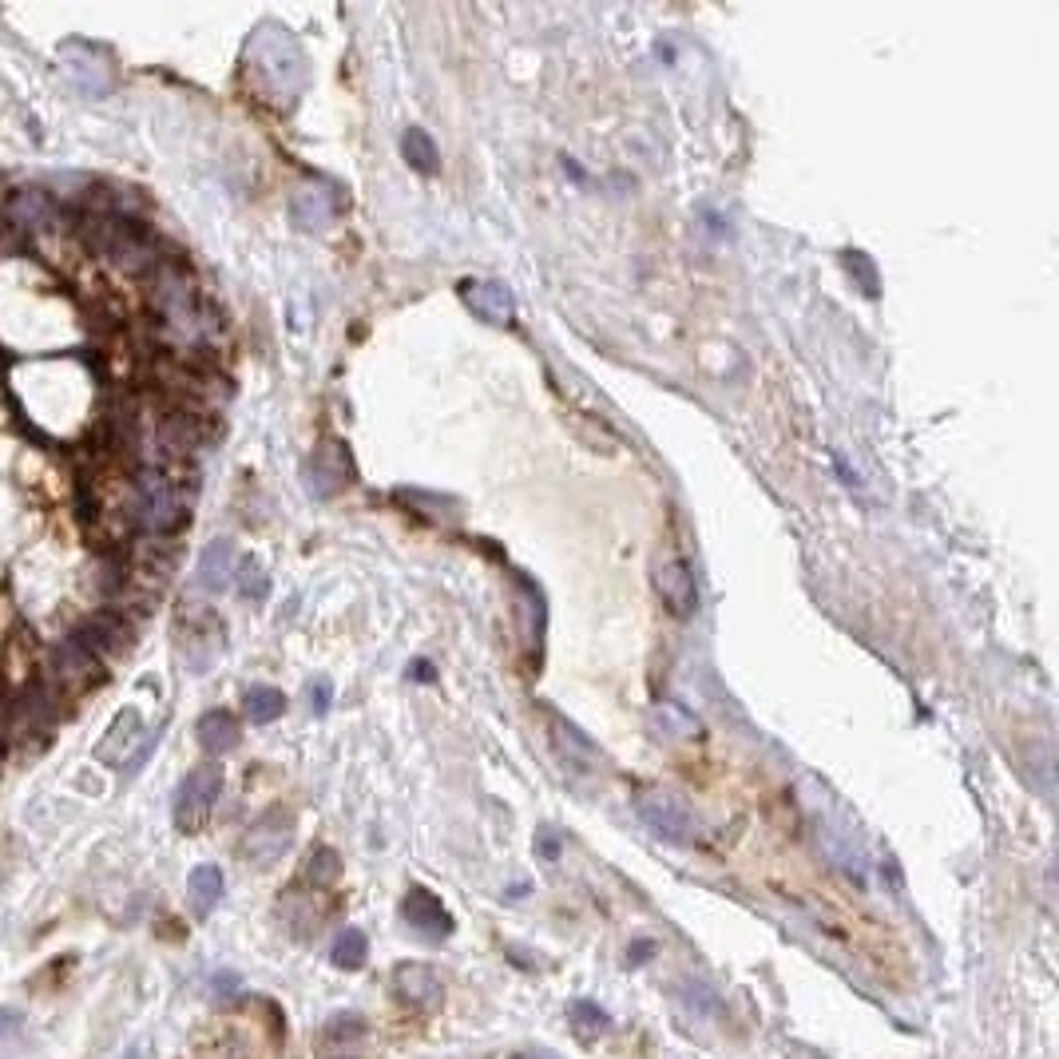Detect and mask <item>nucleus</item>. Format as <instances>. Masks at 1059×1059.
Instances as JSON below:
<instances>
[{
	"instance_id": "nucleus-29",
	"label": "nucleus",
	"mask_w": 1059,
	"mask_h": 1059,
	"mask_svg": "<svg viewBox=\"0 0 1059 1059\" xmlns=\"http://www.w3.org/2000/svg\"><path fill=\"white\" fill-rule=\"evenodd\" d=\"M517 1059H560V1056H552V1051H520Z\"/></svg>"
},
{
	"instance_id": "nucleus-9",
	"label": "nucleus",
	"mask_w": 1059,
	"mask_h": 1059,
	"mask_svg": "<svg viewBox=\"0 0 1059 1059\" xmlns=\"http://www.w3.org/2000/svg\"><path fill=\"white\" fill-rule=\"evenodd\" d=\"M56 223H63V207L52 190H45V187L17 190V195L9 199V207H4V227L48 231V227H56Z\"/></svg>"
},
{
	"instance_id": "nucleus-16",
	"label": "nucleus",
	"mask_w": 1059,
	"mask_h": 1059,
	"mask_svg": "<svg viewBox=\"0 0 1059 1059\" xmlns=\"http://www.w3.org/2000/svg\"><path fill=\"white\" fill-rule=\"evenodd\" d=\"M195 738H199V746L207 754H215V758H223V754H231L238 746V723L231 710H207V715L195 723Z\"/></svg>"
},
{
	"instance_id": "nucleus-22",
	"label": "nucleus",
	"mask_w": 1059,
	"mask_h": 1059,
	"mask_svg": "<svg viewBox=\"0 0 1059 1059\" xmlns=\"http://www.w3.org/2000/svg\"><path fill=\"white\" fill-rule=\"evenodd\" d=\"M337 877H342V857L334 850H326V845H317L306 861V881L314 889H330Z\"/></svg>"
},
{
	"instance_id": "nucleus-10",
	"label": "nucleus",
	"mask_w": 1059,
	"mask_h": 1059,
	"mask_svg": "<svg viewBox=\"0 0 1059 1059\" xmlns=\"http://www.w3.org/2000/svg\"><path fill=\"white\" fill-rule=\"evenodd\" d=\"M655 591H659L663 607H667L670 616H695L698 607V588H695V576H690V568L683 560H663L659 568H655Z\"/></svg>"
},
{
	"instance_id": "nucleus-24",
	"label": "nucleus",
	"mask_w": 1059,
	"mask_h": 1059,
	"mask_svg": "<svg viewBox=\"0 0 1059 1059\" xmlns=\"http://www.w3.org/2000/svg\"><path fill=\"white\" fill-rule=\"evenodd\" d=\"M568 1016L571 1023H576V1036H580V1040H591V1036H599L607 1028V1012L591 1004V1000H576V1004L568 1008Z\"/></svg>"
},
{
	"instance_id": "nucleus-15",
	"label": "nucleus",
	"mask_w": 1059,
	"mask_h": 1059,
	"mask_svg": "<svg viewBox=\"0 0 1059 1059\" xmlns=\"http://www.w3.org/2000/svg\"><path fill=\"white\" fill-rule=\"evenodd\" d=\"M231 580H235V548H231V540H210L199 556L195 584L203 591H223Z\"/></svg>"
},
{
	"instance_id": "nucleus-19",
	"label": "nucleus",
	"mask_w": 1059,
	"mask_h": 1059,
	"mask_svg": "<svg viewBox=\"0 0 1059 1059\" xmlns=\"http://www.w3.org/2000/svg\"><path fill=\"white\" fill-rule=\"evenodd\" d=\"M401 155L409 159V167L421 175H437L441 171V151H437L433 136H429L425 127H409L405 136H401Z\"/></svg>"
},
{
	"instance_id": "nucleus-6",
	"label": "nucleus",
	"mask_w": 1059,
	"mask_h": 1059,
	"mask_svg": "<svg viewBox=\"0 0 1059 1059\" xmlns=\"http://www.w3.org/2000/svg\"><path fill=\"white\" fill-rule=\"evenodd\" d=\"M635 810H639L647 830H651L655 837H663V842L687 845L690 833H695V817H690V810L683 806L675 794H667V790H647V794H639Z\"/></svg>"
},
{
	"instance_id": "nucleus-21",
	"label": "nucleus",
	"mask_w": 1059,
	"mask_h": 1059,
	"mask_svg": "<svg viewBox=\"0 0 1059 1059\" xmlns=\"http://www.w3.org/2000/svg\"><path fill=\"white\" fill-rule=\"evenodd\" d=\"M330 960L337 969H362L365 964V937L362 929H342L330 944Z\"/></svg>"
},
{
	"instance_id": "nucleus-8",
	"label": "nucleus",
	"mask_w": 1059,
	"mask_h": 1059,
	"mask_svg": "<svg viewBox=\"0 0 1059 1059\" xmlns=\"http://www.w3.org/2000/svg\"><path fill=\"white\" fill-rule=\"evenodd\" d=\"M457 298L464 302V310H469L472 317H480V322H489V326L497 330H508L517 322V302H512V294H508L500 282L461 278L457 282Z\"/></svg>"
},
{
	"instance_id": "nucleus-3",
	"label": "nucleus",
	"mask_w": 1059,
	"mask_h": 1059,
	"mask_svg": "<svg viewBox=\"0 0 1059 1059\" xmlns=\"http://www.w3.org/2000/svg\"><path fill=\"white\" fill-rule=\"evenodd\" d=\"M218 794H223V766L218 762H203V766H195L187 774V778L179 782V790H175V825H179L183 833H199L203 825H207L210 810H215Z\"/></svg>"
},
{
	"instance_id": "nucleus-17",
	"label": "nucleus",
	"mask_w": 1059,
	"mask_h": 1059,
	"mask_svg": "<svg viewBox=\"0 0 1059 1059\" xmlns=\"http://www.w3.org/2000/svg\"><path fill=\"white\" fill-rule=\"evenodd\" d=\"M223 889H227V881H223V870H218V865H195V870H190V877H187L190 913H195V916L215 913V905L223 901Z\"/></svg>"
},
{
	"instance_id": "nucleus-5",
	"label": "nucleus",
	"mask_w": 1059,
	"mask_h": 1059,
	"mask_svg": "<svg viewBox=\"0 0 1059 1059\" xmlns=\"http://www.w3.org/2000/svg\"><path fill=\"white\" fill-rule=\"evenodd\" d=\"M60 72L63 80L72 84L80 96H88V100H104L111 88H116V76H111V63L108 56L100 52V48L84 45V40H68L60 52Z\"/></svg>"
},
{
	"instance_id": "nucleus-2",
	"label": "nucleus",
	"mask_w": 1059,
	"mask_h": 1059,
	"mask_svg": "<svg viewBox=\"0 0 1059 1059\" xmlns=\"http://www.w3.org/2000/svg\"><path fill=\"white\" fill-rule=\"evenodd\" d=\"M190 497L195 484L171 477L167 469H144L136 477V508H131L139 532L175 536L190 520Z\"/></svg>"
},
{
	"instance_id": "nucleus-1",
	"label": "nucleus",
	"mask_w": 1059,
	"mask_h": 1059,
	"mask_svg": "<svg viewBox=\"0 0 1059 1059\" xmlns=\"http://www.w3.org/2000/svg\"><path fill=\"white\" fill-rule=\"evenodd\" d=\"M246 72L254 88L263 91V100H271L274 108H291L306 84V56L286 28L263 24L246 48Z\"/></svg>"
},
{
	"instance_id": "nucleus-30",
	"label": "nucleus",
	"mask_w": 1059,
	"mask_h": 1059,
	"mask_svg": "<svg viewBox=\"0 0 1059 1059\" xmlns=\"http://www.w3.org/2000/svg\"><path fill=\"white\" fill-rule=\"evenodd\" d=\"M317 710H326V683H317Z\"/></svg>"
},
{
	"instance_id": "nucleus-28",
	"label": "nucleus",
	"mask_w": 1059,
	"mask_h": 1059,
	"mask_svg": "<svg viewBox=\"0 0 1059 1059\" xmlns=\"http://www.w3.org/2000/svg\"><path fill=\"white\" fill-rule=\"evenodd\" d=\"M651 952H655V944H651V941H647V944H644V941L631 944V960H635V964H639V957H651Z\"/></svg>"
},
{
	"instance_id": "nucleus-14",
	"label": "nucleus",
	"mask_w": 1059,
	"mask_h": 1059,
	"mask_svg": "<svg viewBox=\"0 0 1059 1059\" xmlns=\"http://www.w3.org/2000/svg\"><path fill=\"white\" fill-rule=\"evenodd\" d=\"M365 1036H370V1028H365L362 1016L342 1012V1016H334V1020H326V1028H322V1036H317V1056L322 1059H353L357 1056V1048L365 1043Z\"/></svg>"
},
{
	"instance_id": "nucleus-12",
	"label": "nucleus",
	"mask_w": 1059,
	"mask_h": 1059,
	"mask_svg": "<svg viewBox=\"0 0 1059 1059\" xmlns=\"http://www.w3.org/2000/svg\"><path fill=\"white\" fill-rule=\"evenodd\" d=\"M310 477H314L317 497H334L345 484H353V457L342 441H326L310 461Z\"/></svg>"
},
{
	"instance_id": "nucleus-23",
	"label": "nucleus",
	"mask_w": 1059,
	"mask_h": 1059,
	"mask_svg": "<svg viewBox=\"0 0 1059 1059\" xmlns=\"http://www.w3.org/2000/svg\"><path fill=\"white\" fill-rule=\"evenodd\" d=\"M235 584L246 599H266V591H271V576H266L263 563L254 560V556H246V560L235 568Z\"/></svg>"
},
{
	"instance_id": "nucleus-25",
	"label": "nucleus",
	"mask_w": 1059,
	"mask_h": 1059,
	"mask_svg": "<svg viewBox=\"0 0 1059 1059\" xmlns=\"http://www.w3.org/2000/svg\"><path fill=\"white\" fill-rule=\"evenodd\" d=\"M842 263L850 266V271L861 278V291H865V294H877V274H873V263H865V258H861L857 251H845V254H842Z\"/></svg>"
},
{
	"instance_id": "nucleus-4",
	"label": "nucleus",
	"mask_w": 1059,
	"mask_h": 1059,
	"mask_svg": "<svg viewBox=\"0 0 1059 1059\" xmlns=\"http://www.w3.org/2000/svg\"><path fill=\"white\" fill-rule=\"evenodd\" d=\"M139 730H144L139 710L136 706H124V710L111 718V726L100 738V746H96V758H100L104 766H124L127 774H136V769L147 762V754L155 751V743H159V734H151V738L139 746Z\"/></svg>"
},
{
	"instance_id": "nucleus-20",
	"label": "nucleus",
	"mask_w": 1059,
	"mask_h": 1059,
	"mask_svg": "<svg viewBox=\"0 0 1059 1059\" xmlns=\"http://www.w3.org/2000/svg\"><path fill=\"white\" fill-rule=\"evenodd\" d=\"M286 715V695L278 687H251L246 690V718L254 726H266Z\"/></svg>"
},
{
	"instance_id": "nucleus-27",
	"label": "nucleus",
	"mask_w": 1059,
	"mask_h": 1059,
	"mask_svg": "<svg viewBox=\"0 0 1059 1059\" xmlns=\"http://www.w3.org/2000/svg\"><path fill=\"white\" fill-rule=\"evenodd\" d=\"M20 1020H24V1016H20L17 1008H0V1040H4V1036H12V1032H17V1028H20Z\"/></svg>"
},
{
	"instance_id": "nucleus-26",
	"label": "nucleus",
	"mask_w": 1059,
	"mask_h": 1059,
	"mask_svg": "<svg viewBox=\"0 0 1059 1059\" xmlns=\"http://www.w3.org/2000/svg\"><path fill=\"white\" fill-rule=\"evenodd\" d=\"M536 853H540L543 861H556V853H560V842L552 837V830H540V833H536Z\"/></svg>"
},
{
	"instance_id": "nucleus-13",
	"label": "nucleus",
	"mask_w": 1059,
	"mask_h": 1059,
	"mask_svg": "<svg viewBox=\"0 0 1059 1059\" xmlns=\"http://www.w3.org/2000/svg\"><path fill=\"white\" fill-rule=\"evenodd\" d=\"M393 992H398L405 1004L413 1008H437L441 1004V977H437L429 964H416V960H405L393 969Z\"/></svg>"
},
{
	"instance_id": "nucleus-11",
	"label": "nucleus",
	"mask_w": 1059,
	"mask_h": 1059,
	"mask_svg": "<svg viewBox=\"0 0 1059 1059\" xmlns=\"http://www.w3.org/2000/svg\"><path fill=\"white\" fill-rule=\"evenodd\" d=\"M401 916L429 941H444L453 933V916L441 905V896L429 893V889H409L405 901H401Z\"/></svg>"
},
{
	"instance_id": "nucleus-7",
	"label": "nucleus",
	"mask_w": 1059,
	"mask_h": 1059,
	"mask_svg": "<svg viewBox=\"0 0 1059 1059\" xmlns=\"http://www.w3.org/2000/svg\"><path fill=\"white\" fill-rule=\"evenodd\" d=\"M291 842H294V814L274 806L251 825V833H246V842H243V857L251 861V865H274L282 853L291 850Z\"/></svg>"
},
{
	"instance_id": "nucleus-18",
	"label": "nucleus",
	"mask_w": 1059,
	"mask_h": 1059,
	"mask_svg": "<svg viewBox=\"0 0 1059 1059\" xmlns=\"http://www.w3.org/2000/svg\"><path fill=\"white\" fill-rule=\"evenodd\" d=\"M291 210L302 231H322L330 218H334V199H330L326 187H302L298 195H294Z\"/></svg>"
}]
</instances>
